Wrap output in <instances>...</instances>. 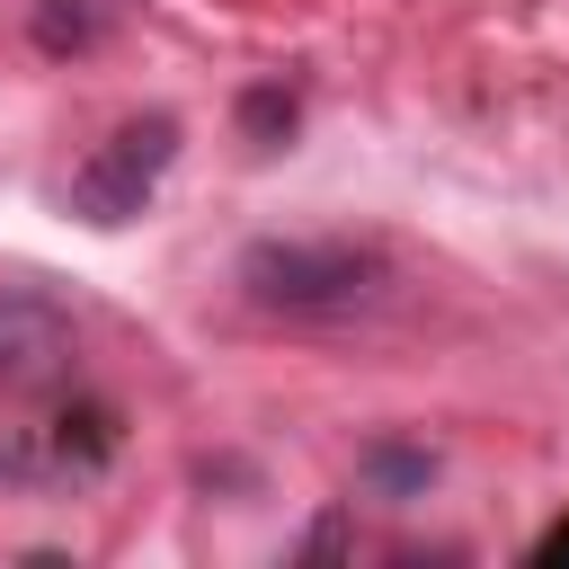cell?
<instances>
[{
    "label": "cell",
    "mask_w": 569,
    "mask_h": 569,
    "mask_svg": "<svg viewBox=\"0 0 569 569\" xmlns=\"http://www.w3.org/2000/svg\"><path fill=\"white\" fill-rule=\"evenodd\" d=\"M240 293L276 320H373L400 302V258L391 240H249L240 249Z\"/></svg>",
    "instance_id": "obj_1"
},
{
    "label": "cell",
    "mask_w": 569,
    "mask_h": 569,
    "mask_svg": "<svg viewBox=\"0 0 569 569\" xmlns=\"http://www.w3.org/2000/svg\"><path fill=\"white\" fill-rule=\"evenodd\" d=\"M178 116L169 107H142V116H124L80 169H71V213L89 222V231H124L142 204H151V187L169 178V160H178Z\"/></svg>",
    "instance_id": "obj_2"
},
{
    "label": "cell",
    "mask_w": 569,
    "mask_h": 569,
    "mask_svg": "<svg viewBox=\"0 0 569 569\" xmlns=\"http://www.w3.org/2000/svg\"><path fill=\"white\" fill-rule=\"evenodd\" d=\"M71 356H80V320L36 284H0V400L53 391Z\"/></svg>",
    "instance_id": "obj_3"
},
{
    "label": "cell",
    "mask_w": 569,
    "mask_h": 569,
    "mask_svg": "<svg viewBox=\"0 0 569 569\" xmlns=\"http://www.w3.org/2000/svg\"><path fill=\"white\" fill-rule=\"evenodd\" d=\"M356 480L373 489V498H427V480H436V453L427 445H409V436H373L365 453H356Z\"/></svg>",
    "instance_id": "obj_4"
},
{
    "label": "cell",
    "mask_w": 569,
    "mask_h": 569,
    "mask_svg": "<svg viewBox=\"0 0 569 569\" xmlns=\"http://www.w3.org/2000/svg\"><path fill=\"white\" fill-rule=\"evenodd\" d=\"M240 124H249V142H284L293 133V89H276V80L240 89Z\"/></svg>",
    "instance_id": "obj_5"
},
{
    "label": "cell",
    "mask_w": 569,
    "mask_h": 569,
    "mask_svg": "<svg viewBox=\"0 0 569 569\" xmlns=\"http://www.w3.org/2000/svg\"><path fill=\"white\" fill-rule=\"evenodd\" d=\"M36 44H44V53H71V44H89V18L62 9V0H44V9H36Z\"/></svg>",
    "instance_id": "obj_6"
},
{
    "label": "cell",
    "mask_w": 569,
    "mask_h": 569,
    "mask_svg": "<svg viewBox=\"0 0 569 569\" xmlns=\"http://www.w3.org/2000/svg\"><path fill=\"white\" fill-rule=\"evenodd\" d=\"M533 560H569V516H560V525H551V533L533 542Z\"/></svg>",
    "instance_id": "obj_7"
}]
</instances>
